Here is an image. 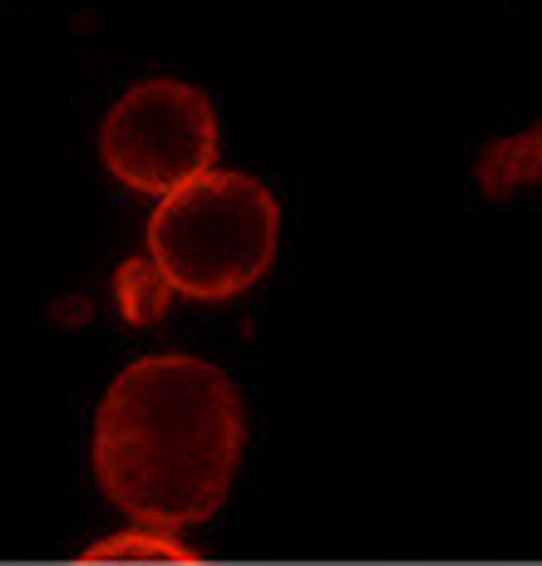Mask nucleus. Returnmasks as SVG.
Here are the masks:
<instances>
[{"label": "nucleus", "mask_w": 542, "mask_h": 566, "mask_svg": "<svg viewBox=\"0 0 542 566\" xmlns=\"http://www.w3.org/2000/svg\"><path fill=\"white\" fill-rule=\"evenodd\" d=\"M277 198L247 172H202L148 217V256L163 291L227 301L267 276L277 256Z\"/></svg>", "instance_id": "obj_2"}, {"label": "nucleus", "mask_w": 542, "mask_h": 566, "mask_svg": "<svg viewBox=\"0 0 542 566\" xmlns=\"http://www.w3.org/2000/svg\"><path fill=\"white\" fill-rule=\"evenodd\" d=\"M104 168L124 188L168 198L183 182L212 172L217 118L202 90L183 80H144L124 90L100 128Z\"/></svg>", "instance_id": "obj_3"}, {"label": "nucleus", "mask_w": 542, "mask_h": 566, "mask_svg": "<svg viewBox=\"0 0 542 566\" xmlns=\"http://www.w3.org/2000/svg\"><path fill=\"white\" fill-rule=\"evenodd\" d=\"M242 443V395L222 369L198 355H144L100 405L94 473L134 527L183 532L227 503Z\"/></svg>", "instance_id": "obj_1"}, {"label": "nucleus", "mask_w": 542, "mask_h": 566, "mask_svg": "<svg viewBox=\"0 0 542 566\" xmlns=\"http://www.w3.org/2000/svg\"><path fill=\"white\" fill-rule=\"evenodd\" d=\"M479 182L488 198H513L523 188H538L542 182V124L488 148L479 158Z\"/></svg>", "instance_id": "obj_4"}, {"label": "nucleus", "mask_w": 542, "mask_h": 566, "mask_svg": "<svg viewBox=\"0 0 542 566\" xmlns=\"http://www.w3.org/2000/svg\"><path fill=\"white\" fill-rule=\"evenodd\" d=\"M90 562H192L188 547L173 542V532H154V527H134L124 537H108L90 552Z\"/></svg>", "instance_id": "obj_5"}]
</instances>
